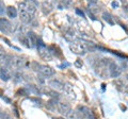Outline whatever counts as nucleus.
I'll return each mask as SVG.
<instances>
[{"label":"nucleus","mask_w":128,"mask_h":119,"mask_svg":"<svg viewBox=\"0 0 128 119\" xmlns=\"http://www.w3.org/2000/svg\"><path fill=\"white\" fill-rule=\"evenodd\" d=\"M8 57V54H6V51L2 48L1 46H0V65H2V64H4V62H6V59Z\"/></svg>","instance_id":"nucleus-12"},{"label":"nucleus","mask_w":128,"mask_h":119,"mask_svg":"<svg viewBox=\"0 0 128 119\" xmlns=\"http://www.w3.org/2000/svg\"><path fill=\"white\" fill-rule=\"evenodd\" d=\"M110 71H111V76L112 77H118L120 72H121V70L118 67V65H115L114 63H111L110 65Z\"/></svg>","instance_id":"nucleus-11"},{"label":"nucleus","mask_w":128,"mask_h":119,"mask_svg":"<svg viewBox=\"0 0 128 119\" xmlns=\"http://www.w3.org/2000/svg\"><path fill=\"white\" fill-rule=\"evenodd\" d=\"M19 9H20V11L27 12V13H29V14H31V15H33L34 16L35 12H36V5H35L34 2L26 1V2L19 3Z\"/></svg>","instance_id":"nucleus-1"},{"label":"nucleus","mask_w":128,"mask_h":119,"mask_svg":"<svg viewBox=\"0 0 128 119\" xmlns=\"http://www.w3.org/2000/svg\"><path fill=\"white\" fill-rule=\"evenodd\" d=\"M2 119H12L11 116L9 114H6V113H3L2 114Z\"/></svg>","instance_id":"nucleus-16"},{"label":"nucleus","mask_w":128,"mask_h":119,"mask_svg":"<svg viewBox=\"0 0 128 119\" xmlns=\"http://www.w3.org/2000/svg\"><path fill=\"white\" fill-rule=\"evenodd\" d=\"M0 78L2 79L3 81H9L11 79V71L9 68L2 66L0 67Z\"/></svg>","instance_id":"nucleus-8"},{"label":"nucleus","mask_w":128,"mask_h":119,"mask_svg":"<svg viewBox=\"0 0 128 119\" xmlns=\"http://www.w3.org/2000/svg\"><path fill=\"white\" fill-rule=\"evenodd\" d=\"M70 49L73 52L75 53H86L88 50H89V47H88L86 44H73L70 46Z\"/></svg>","instance_id":"nucleus-4"},{"label":"nucleus","mask_w":128,"mask_h":119,"mask_svg":"<svg viewBox=\"0 0 128 119\" xmlns=\"http://www.w3.org/2000/svg\"><path fill=\"white\" fill-rule=\"evenodd\" d=\"M2 114H3V112L0 110V119H2Z\"/></svg>","instance_id":"nucleus-18"},{"label":"nucleus","mask_w":128,"mask_h":119,"mask_svg":"<svg viewBox=\"0 0 128 119\" xmlns=\"http://www.w3.org/2000/svg\"><path fill=\"white\" fill-rule=\"evenodd\" d=\"M50 85L54 86V88H57V89H61V88H63V86H64L62 83H60L58 80H52V81H50Z\"/></svg>","instance_id":"nucleus-13"},{"label":"nucleus","mask_w":128,"mask_h":119,"mask_svg":"<svg viewBox=\"0 0 128 119\" xmlns=\"http://www.w3.org/2000/svg\"><path fill=\"white\" fill-rule=\"evenodd\" d=\"M40 72H41L42 76L46 77V78H49L51 76L54 74V70L51 68L49 66H46V65H40Z\"/></svg>","instance_id":"nucleus-5"},{"label":"nucleus","mask_w":128,"mask_h":119,"mask_svg":"<svg viewBox=\"0 0 128 119\" xmlns=\"http://www.w3.org/2000/svg\"><path fill=\"white\" fill-rule=\"evenodd\" d=\"M25 38H26V43H27L26 46L27 47H35L38 43V38L34 32H28Z\"/></svg>","instance_id":"nucleus-3"},{"label":"nucleus","mask_w":128,"mask_h":119,"mask_svg":"<svg viewBox=\"0 0 128 119\" xmlns=\"http://www.w3.org/2000/svg\"><path fill=\"white\" fill-rule=\"evenodd\" d=\"M19 18L24 23H30L33 19V15H31L27 12H24V11H19Z\"/></svg>","instance_id":"nucleus-7"},{"label":"nucleus","mask_w":128,"mask_h":119,"mask_svg":"<svg viewBox=\"0 0 128 119\" xmlns=\"http://www.w3.org/2000/svg\"><path fill=\"white\" fill-rule=\"evenodd\" d=\"M6 12V15L10 18H16V16H17V10H16L14 6H11V5L8 6Z\"/></svg>","instance_id":"nucleus-10"},{"label":"nucleus","mask_w":128,"mask_h":119,"mask_svg":"<svg viewBox=\"0 0 128 119\" xmlns=\"http://www.w3.org/2000/svg\"><path fill=\"white\" fill-rule=\"evenodd\" d=\"M38 54L41 55L42 59L46 60V61H51V59H52V55L50 54L49 50H48L44 45H41V47L38 48Z\"/></svg>","instance_id":"nucleus-6"},{"label":"nucleus","mask_w":128,"mask_h":119,"mask_svg":"<svg viewBox=\"0 0 128 119\" xmlns=\"http://www.w3.org/2000/svg\"><path fill=\"white\" fill-rule=\"evenodd\" d=\"M54 119H62V118H54Z\"/></svg>","instance_id":"nucleus-19"},{"label":"nucleus","mask_w":128,"mask_h":119,"mask_svg":"<svg viewBox=\"0 0 128 119\" xmlns=\"http://www.w3.org/2000/svg\"><path fill=\"white\" fill-rule=\"evenodd\" d=\"M58 108H59V111H60V112H61L62 114H68L70 111V106L68 103L60 102L59 105H58Z\"/></svg>","instance_id":"nucleus-9"},{"label":"nucleus","mask_w":128,"mask_h":119,"mask_svg":"<svg viewBox=\"0 0 128 119\" xmlns=\"http://www.w3.org/2000/svg\"><path fill=\"white\" fill-rule=\"evenodd\" d=\"M104 19H105L106 21L109 22L110 25H113V23H114L113 21L111 20V15H110L109 13H104Z\"/></svg>","instance_id":"nucleus-14"},{"label":"nucleus","mask_w":128,"mask_h":119,"mask_svg":"<svg viewBox=\"0 0 128 119\" xmlns=\"http://www.w3.org/2000/svg\"><path fill=\"white\" fill-rule=\"evenodd\" d=\"M4 13V5H3L2 2H0V14Z\"/></svg>","instance_id":"nucleus-15"},{"label":"nucleus","mask_w":128,"mask_h":119,"mask_svg":"<svg viewBox=\"0 0 128 119\" xmlns=\"http://www.w3.org/2000/svg\"><path fill=\"white\" fill-rule=\"evenodd\" d=\"M0 31L4 34H10L13 31L12 23L6 18H0Z\"/></svg>","instance_id":"nucleus-2"},{"label":"nucleus","mask_w":128,"mask_h":119,"mask_svg":"<svg viewBox=\"0 0 128 119\" xmlns=\"http://www.w3.org/2000/svg\"><path fill=\"white\" fill-rule=\"evenodd\" d=\"M75 65L77 66V67H81V66H82V62L80 61V60H77V62L75 63Z\"/></svg>","instance_id":"nucleus-17"}]
</instances>
